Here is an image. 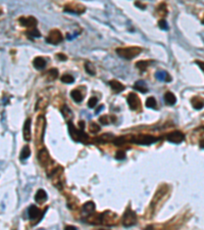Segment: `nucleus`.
Instances as JSON below:
<instances>
[{"label": "nucleus", "instance_id": "nucleus-7", "mask_svg": "<svg viewBox=\"0 0 204 230\" xmlns=\"http://www.w3.org/2000/svg\"><path fill=\"white\" fill-rule=\"evenodd\" d=\"M127 101H128L129 107H130L131 110H133V111L137 110V108L140 107V99H139V97H138V95L135 94V93H133V92L128 95Z\"/></svg>", "mask_w": 204, "mask_h": 230}, {"label": "nucleus", "instance_id": "nucleus-10", "mask_svg": "<svg viewBox=\"0 0 204 230\" xmlns=\"http://www.w3.org/2000/svg\"><path fill=\"white\" fill-rule=\"evenodd\" d=\"M109 85H110V87L112 88V90H114V92H121L125 90V85H122V84L121 82H118V81L117 80H111L109 81Z\"/></svg>", "mask_w": 204, "mask_h": 230}, {"label": "nucleus", "instance_id": "nucleus-22", "mask_svg": "<svg viewBox=\"0 0 204 230\" xmlns=\"http://www.w3.org/2000/svg\"><path fill=\"white\" fill-rule=\"evenodd\" d=\"M31 155V150L30 147L26 145V146H24V148L21 150V160H26Z\"/></svg>", "mask_w": 204, "mask_h": 230}, {"label": "nucleus", "instance_id": "nucleus-25", "mask_svg": "<svg viewBox=\"0 0 204 230\" xmlns=\"http://www.w3.org/2000/svg\"><path fill=\"white\" fill-rule=\"evenodd\" d=\"M74 81H75V78L71 75H68V74H65V75L61 77V82H64V83L71 84V83H74Z\"/></svg>", "mask_w": 204, "mask_h": 230}, {"label": "nucleus", "instance_id": "nucleus-19", "mask_svg": "<svg viewBox=\"0 0 204 230\" xmlns=\"http://www.w3.org/2000/svg\"><path fill=\"white\" fill-rule=\"evenodd\" d=\"M83 210L85 211L86 213H93L94 211H95V204L93 203V201H88L83 206Z\"/></svg>", "mask_w": 204, "mask_h": 230}, {"label": "nucleus", "instance_id": "nucleus-15", "mask_svg": "<svg viewBox=\"0 0 204 230\" xmlns=\"http://www.w3.org/2000/svg\"><path fill=\"white\" fill-rule=\"evenodd\" d=\"M164 99L166 103L169 105H174L177 102V97L172 92H166L164 94Z\"/></svg>", "mask_w": 204, "mask_h": 230}, {"label": "nucleus", "instance_id": "nucleus-36", "mask_svg": "<svg viewBox=\"0 0 204 230\" xmlns=\"http://www.w3.org/2000/svg\"><path fill=\"white\" fill-rule=\"evenodd\" d=\"M64 230H78L77 227H75L73 225H68V226H65Z\"/></svg>", "mask_w": 204, "mask_h": 230}, {"label": "nucleus", "instance_id": "nucleus-9", "mask_svg": "<svg viewBox=\"0 0 204 230\" xmlns=\"http://www.w3.org/2000/svg\"><path fill=\"white\" fill-rule=\"evenodd\" d=\"M24 139L26 141L31 140V119H27L25 122L24 129H23Z\"/></svg>", "mask_w": 204, "mask_h": 230}, {"label": "nucleus", "instance_id": "nucleus-39", "mask_svg": "<svg viewBox=\"0 0 204 230\" xmlns=\"http://www.w3.org/2000/svg\"><path fill=\"white\" fill-rule=\"evenodd\" d=\"M135 5H136V6H139V7H141V8H145V5L140 4L139 2H136V3H135Z\"/></svg>", "mask_w": 204, "mask_h": 230}, {"label": "nucleus", "instance_id": "nucleus-42", "mask_svg": "<svg viewBox=\"0 0 204 230\" xmlns=\"http://www.w3.org/2000/svg\"><path fill=\"white\" fill-rule=\"evenodd\" d=\"M39 230H44V229H39Z\"/></svg>", "mask_w": 204, "mask_h": 230}, {"label": "nucleus", "instance_id": "nucleus-16", "mask_svg": "<svg viewBox=\"0 0 204 230\" xmlns=\"http://www.w3.org/2000/svg\"><path fill=\"white\" fill-rule=\"evenodd\" d=\"M33 64L35 66L36 69L42 70L46 67V60L43 57H36L33 61Z\"/></svg>", "mask_w": 204, "mask_h": 230}, {"label": "nucleus", "instance_id": "nucleus-26", "mask_svg": "<svg viewBox=\"0 0 204 230\" xmlns=\"http://www.w3.org/2000/svg\"><path fill=\"white\" fill-rule=\"evenodd\" d=\"M136 67L141 71H145L147 69V67H148V61L140 60V61H138V63L136 64Z\"/></svg>", "mask_w": 204, "mask_h": 230}, {"label": "nucleus", "instance_id": "nucleus-2", "mask_svg": "<svg viewBox=\"0 0 204 230\" xmlns=\"http://www.w3.org/2000/svg\"><path fill=\"white\" fill-rule=\"evenodd\" d=\"M68 133H70L71 137L73 138V140L75 141H83L88 140V135L85 134L83 132V130L79 131L76 127L74 126V124L71 122H68Z\"/></svg>", "mask_w": 204, "mask_h": 230}, {"label": "nucleus", "instance_id": "nucleus-34", "mask_svg": "<svg viewBox=\"0 0 204 230\" xmlns=\"http://www.w3.org/2000/svg\"><path fill=\"white\" fill-rule=\"evenodd\" d=\"M125 139V137H120V138H117V139H114V144L115 145H117V146H121V145H122L125 142V140H124Z\"/></svg>", "mask_w": 204, "mask_h": 230}, {"label": "nucleus", "instance_id": "nucleus-3", "mask_svg": "<svg viewBox=\"0 0 204 230\" xmlns=\"http://www.w3.org/2000/svg\"><path fill=\"white\" fill-rule=\"evenodd\" d=\"M121 222H122V225H124L125 227H132V226H134L137 223L136 213L133 212L130 207H129L127 211L125 212L124 216H122Z\"/></svg>", "mask_w": 204, "mask_h": 230}, {"label": "nucleus", "instance_id": "nucleus-20", "mask_svg": "<svg viewBox=\"0 0 204 230\" xmlns=\"http://www.w3.org/2000/svg\"><path fill=\"white\" fill-rule=\"evenodd\" d=\"M192 104L193 107L197 108V110H201L203 107V100L202 98H199V97H194L192 99Z\"/></svg>", "mask_w": 204, "mask_h": 230}, {"label": "nucleus", "instance_id": "nucleus-1", "mask_svg": "<svg viewBox=\"0 0 204 230\" xmlns=\"http://www.w3.org/2000/svg\"><path fill=\"white\" fill-rule=\"evenodd\" d=\"M141 51H142V49L140 47H127L117 49V53L125 60H132V58L138 57L141 53Z\"/></svg>", "mask_w": 204, "mask_h": 230}, {"label": "nucleus", "instance_id": "nucleus-41", "mask_svg": "<svg viewBox=\"0 0 204 230\" xmlns=\"http://www.w3.org/2000/svg\"><path fill=\"white\" fill-rule=\"evenodd\" d=\"M100 230H107V229H100Z\"/></svg>", "mask_w": 204, "mask_h": 230}, {"label": "nucleus", "instance_id": "nucleus-28", "mask_svg": "<svg viewBox=\"0 0 204 230\" xmlns=\"http://www.w3.org/2000/svg\"><path fill=\"white\" fill-rule=\"evenodd\" d=\"M97 103H98V99L96 97H91L89 101H88V107L90 108H94L97 105Z\"/></svg>", "mask_w": 204, "mask_h": 230}, {"label": "nucleus", "instance_id": "nucleus-18", "mask_svg": "<svg viewBox=\"0 0 204 230\" xmlns=\"http://www.w3.org/2000/svg\"><path fill=\"white\" fill-rule=\"evenodd\" d=\"M71 98L77 102H81L83 100V95H82V93L77 89H75L71 92Z\"/></svg>", "mask_w": 204, "mask_h": 230}, {"label": "nucleus", "instance_id": "nucleus-29", "mask_svg": "<svg viewBox=\"0 0 204 230\" xmlns=\"http://www.w3.org/2000/svg\"><path fill=\"white\" fill-rule=\"evenodd\" d=\"M158 26L163 31H167L168 30V25H167V23H166L165 20H160V21H158Z\"/></svg>", "mask_w": 204, "mask_h": 230}, {"label": "nucleus", "instance_id": "nucleus-24", "mask_svg": "<svg viewBox=\"0 0 204 230\" xmlns=\"http://www.w3.org/2000/svg\"><path fill=\"white\" fill-rule=\"evenodd\" d=\"M145 105L149 108H155L156 107V100L154 97H149L146 99Z\"/></svg>", "mask_w": 204, "mask_h": 230}, {"label": "nucleus", "instance_id": "nucleus-37", "mask_svg": "<svg viewBox=\"0 0 204 230\" xmlns=\"http://www.w3.org/2000/svg\"><path fill=\"white\" fill-rule=\"evenodd\" d=\"M57 57H60V58H59V60H67V57H65V55H64V54H60V53L57 54Z\"/></svg>", "mask_w": 204, "mask_h": 230}, {"label": "nucleus", "instance_id": "nucleus-33", "mask_svg": "<svg viewBox=\"0 0 204 230\" xmlns=\"http://www.w3.org/2000/svg\"><path fill=\"white\" fill-rule=\"evenodd\" d=\"M125 151H122V150H118L117 154H115V158H117V160L121 161V160H125Z\"/></svg>", "mask_w": 204, "mask_h": 230}, {"label": "nucleus", "instance_id": "nucleus-8", "mask_svg": "<svg viewBox=\"0 0 204 230\" xmlns=\"http://www.w3.org/2000/svg\"><path fill=\"white\" fill-rule=\"evenodd\" d=\"M20 23L23 25L24 27H29V28H34L37 25V20L34 17H29V18H21Z\"/></svg>", "mask_w": 204, "mask_h": 230}, {"label": "nucleus", "instance_id": "nucleus-12", "mask_svg": "<svg viewBox=\"0 0 204 230\" xmlns=\"http://www.w3.org/2000/svg\"><path fill=\"white\" fill-rule=\"evenodd\" d=\"M134 89L135 90H138V91L142 92V93H146L148 92V87H147L146 83L144 82V81H137L136 83H135L134 85Z\"/></svg>", "mask_w": 204, "mask_h": 230}, {"label": "nucleus", "instance_id": "nucleus-32", "mask_svg": "<svg viewBox=\"0 0 204 230\" xmlns=\"http://www.w3.org/2000/svg\"><path fill=\"white\" fill-rule=\"evenodd\" d=\"M99 121L101 122L103 125H108L109 124V122H110V120H109V117L108 116H102V117H100V119H99Z\"/></svg>", "mask_w": 204, "mask_h": 230}, {"label": "nucleus", "instance_id": "nucleus-13", "mask_svg": "<svg viewBox=\"0 0 204 230\" xmlns=\"http://www.w3.org/2000/svg\"><path fill=\"white\" fill-rule=\"evenodd\" d=\"M155 77L159 81H167V82L171 81V77L168 75V73L164 72V71H159V72L155 74Z\"/></svg>", "mask_w": 204, "mask_h": 230}, {"label": "nucleus", "instance_id": "nucleus-38", "mask_svg": "<svg viewBox=\"0 0 204 230\" xmlns=\"http://www.w3.org/2000/svg\"><path fill=\"white\" fill-rule=\"evenodd\" d=\"M196 64H199V66H200V68H201V70L203 71V63H202V61L196 60Z\"/></svg>", "mask_w": 204, "mask_h": 230}, {"label": "nucleus", "instance_id": "nucleus-6", "mask_svg": "<svg viewBox=\"0 0 204 230\" xmlns=\"http://www.w3.org/2000/svg\"><path fill=\"white\" fill-rule=\"evenodd\" d=\"M62 36L60 32L58 30H53L49 33V36L46 38V41L51 44H58L59 42H61Z\"/></svg>", "mask_w": 204, "mask_h": 230}, {"label": "nucleus", "instance_id": "nucleus-14", "mask_svg": "<svg viewBox=\"0 0 204 230\" xmlns=\"http://www.w3.org/2000/svg\"><path fill=\"white\" fill-rule=\"evenodd\" d=\"M39 161L41 162V164L43 165V166H45V165L47 164V162L50 161V157L48 153H47V150L44 148V150H42L39 153Z\"/></svg>", "mask_w": 204, "mask_h": 230}, {"label": "nucleus", "instance_id": "nucleus-35", "mask_svg": "<svg viewBox=\"0 0 204 230\" xmlns=\"http://www.w3.org/2000/svg\"><path fill=\"white\" fill-rule=\"evenodd\" d=\"M48 74H51V77L53 78V79H56V78H57V75H58V71L56 69H52V70L49 71Z\"/></svg>", "mask_w": 204, "mask_h": 230}, {"label": "nucleus", "instance_id": "nucleus-27", "mask_svg": "<svg viewBox=\"0 0 204 230\" xmlns=\"http://www.w3.org/2000/svg\"><path fill=\"white\" fill-rule=\"evenodd\" d=\"M89 129H90V132L92 133H97L100 131V126L97 125L96 123H91L90 126H89Z\"/></svg>", "mask_w": 204, "mask_h": 230}, {"label": "nucleus", "instance_id": "nucleus-31", "mask_svg": "<svg viewBox=\"0 0 204 230\" xmlns=\"http://www.w3.org/2000/svg\"><path fill=\"white\" fill-rule=\"evenodd\" d=\"M29 37H37V38H39V37H41V34H40V32L37 29H33L32 31H30L29 33Z\"/></svg>", "mask_w": 204, "mask_h": 230}, {"label": "nucleus", "instance_id": "nucleus-21", "mask_svg": "<svg viewBox=\"0 0 204 230\" xmlns=\"http://www.w3.org/2000/svg\"><path fill=\"white\" fill-rule=\"evenodd\" d=\"M85 70H86V72L89 74V75L91 76H95L96 74V71H95V68H94V66L91 63H86L85 64Z\"/></svg>", "mask_w": 204, "mask_h": 230}, {"label": "nucleus", "instance_id": "nucleus-40", "mask_svg": "<svg viewBox=\"0 0 204 230\" xmlns=\"http://www.w3.org/2000/svg\"><path fill=\"white\" fill-rule=\"evenodd\" d=\"M145 230H154V228H153V226L148 225V226H147V227L145 228Z\"/></svg>", "mask_w": 204, "mask_h": 230}, {"label": "nucleus", "instance_id": "nucleus-23", "mask_svg": "<svg viewBox=\"0 0 204 230\" xmlns=\"http://www.w3.org/2000/svg\"><path fill=\"white\" fill-rule=\"evenodd\" d=\"M111 138H114V136H112L111 134H103L102 136H100L99 138H97L96 140L98 142H100V143H101V142H102V143H105V142L110 140Z\"/></svg>", "mask_w": 204, "mask_h": 230}, {"label": "nucleus", "instance_id": "nucleus-17", "mask_svg": "<svg viewBox=\"0 0 204 230\" xmlns=\"http://www.w3.org/2000/svg\"><path fill=\"white\" fill-rule=\"evenodd\" d=\"M35 200H36V201H38V203H42V201H46L47 200L46 191L44 190V189H39L35 195Z\"/></svg>", "mask_w": 204, "mask_h": 230}, {"label": "nucleus", "instance_id": "nucleus-11", "mask_svg": "<svg viewBox=\"0 0 204 230\" xmlns=\"http://www.w3.org/2000/svg\"><path fill=\"white\" fill-rule=\"evenodd\" d=\"M28 213H29V218H30V220H35V219H37L38 217L40 216V210L37 208L36 206H31L30 208H29V210H28Z\"/></svg>", "mask_w": 204, "mask_h": 230}, {"label": "nucleus", "instance_id": "nucleus-30", "mask_svg": "<svg viewBox=\"0 0 204 230\" xmlns=\"http://www.w3.org/2000/svg\"><path fill=\"white\" fill-rule=\"evenodd\" d=\"M61 113H62V115H64V117L65 118V119H67V117L70 116V117H71V110L70 108H67V107H64L61 108Z\"/></svg>", "mask_w": 204, "mask_h": 230}, {"label": "nucleus", "instance_id": "nucleus-4", "mask_svg": "<svg viewBox=\"0 0 204 230\" xmlns=\"http://www.w3.org/2000/svg\"><path fill=\"white\" fill-rule=\"evenodd\" d=\"M158 139L151 135H139L133 138V142L140 145H150L157 141Z\"/></svg>", "mask_w": 204, "mask_h": 230}, {"label": "nucleus", "instance_id": "nucleus-5", "mask_svg": "<svg viewBox=\"0 0 204 230\" xmlns=\"http://www.w3.org/2000/svg\"><path fill=\"white\" fill-rule=\"evenodd\" d=\"M166 140L171 142V143L179 144L185 140V135L181 131H174L166 135Z\"/></svg>", "mask_w": 204, "mask_h": 230}]
</instances>
